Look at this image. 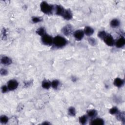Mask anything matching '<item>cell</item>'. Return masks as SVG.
<instances>
[{
  "label": "cell",
  "instance_id": "cell-32",
  "mask_svg": "<svg viewBox=\"0 0 125 125\" xmlns=\"http://www.w3.org/2000/svg\"><path fill=\"white\" fill-rule=\"evenodd\" d=\"M43 124H44H44H46V125L47 124V125H48V124H49V123H48V122H45V123H43Z\"/></svg>",
  "mask_w": 125,
  "mask_h": 125
},
{
  "label": "cell",
  "instance_id": "cell-17",
  "mask_svg": "<svg viewBox=\"0 0 125 125\" xmlns=\"http://www.w3.org/2000/svg\"><path fill=\"white\" fill-rule=\"evenodd\" d=\"M42 86L44 88L48 90L51 86V82L45 79L42 82Z\"/></svg>",
  "mask_w": 125,
  "mask_h": 125
},
{
  "label": "cell",
  "instance_id": "cell-10",
  "mask_svg": "<svg viewBox=\"0 0 125 125\" xmlns=\"http://www.w3.org/2000/svg\"><path fill=\"white\" fill-rule=\"evenodd\" d=\"M115 46L117 48H121L123 47L125 45V39L123 36L121 37L115 43Z\"/></svg>",
  "mask_w": 125,
  "mask_h": 125
},
{
  "label": "cell",
  "instance_id": "cell-21",
  "mask_svg": "<svg viewBox=\"0 0 125 125\" xmlns=\"http://www.w3.org/2000/svg\"><path fill=\"white\" fill-rule=\"evenodd\" d=\"M36 33L38 34V35H40V36H44V35H45L46 34V30H45V29L44 28V27H40V28H39L37 30H36Z\"/></svg>",
  "mask_w": 125,
  "mask_h": 125
},
{
  "label": "cell",
  "instance_id": "cell-9",
  "mask_svg": "<svg viewBox=\"0 0 125 125\" xmlns=\"http://www.w3.org/2000/svg\"><path fill=\"white\" fill-rule=\"evenodd\" d=\"M55 14L58 16H62L64 12H65V9L62 6L60 5H56L55 7Z\"/></svg>",
  "mask_w": 125,
  "mask_h": 125
},
{
  "label": "cell",
  "instance_id": "cell-23",
  "mask_svg": "<svg viewBox=\"0 0 125 125\" xmlns=\"http://www.w3.org/2000/svg\"><path fill=\"white\" fill-rule=\"evenodd\" d=\"M0 121L3 124H6L8 121V118L6 115H2L0 117Z\"/></svg>",
  "mask_w": 125,
  "mask_h": 125
},
{
  "label": "cell",
  "instance_id": "cell-16",
  "mask_svg": "<svg viewBox=\"0 0 125 125\" xmlns=\"http://www.w3.org/2000/svg\"><path fill=\"white\" fill-rule=\"evenodd\" d=\"M110 25L112 28H116L120 26V22L118 19H114L111 22Z\"/></svg>",
  "mask_w": 125,
  "mask_h": 125
},
{
  "label": "cell",
  "instance_id": "cell-4",
  "mask_svg": "<svg viewBox=\"0 0 125 125\" xmlns=\"http://www.w3.org/2000/svg\"><path fill=\"white\" fill-rule=\"evenodd\" d=\"M106 45L110 46H112L115 45V41L111 34H107L103 40Z\"/></svg>",
  "mask_w": 125,
  "mask_h": 125
},
{
  "label": "cell",
  "instance_id": "cell-12",
  "mask_svg": "<svg viewBox=\"0 0 125 125\" xmlns=\"http://www.w3.org/2000/svg\"><path fill=\"white\" fill-rule=\"evenodd\" d=\"M84 32V33L86 36H90L92 35L93 34L94 30L92 27L87 26L85 27Z\"/></svg>",
  "mask_w": 125,
  "mask_h": 125
},
{
  "label": "cell",
  "instance_id": "cell-11",
  "mask_svg": "<svg viewBox=\"0 0 125 125\" xmlns=\"http://www.w3.org/2000/svg\"><path fill=\"white\" fill-rule=\"evenodd\" d=\"M1 62L3 65L8 66L12 64V61L10 58L7 56H3L1 58Z\"/></svg>",
  "mask_w": 125,
  "mask_h": 125
},
{
  "label": "cell",
  "instance_id": "cell-28",
  "mask_svg": "<svg viewBox=\"0 0 125 125\" xmlns=\"http://www.w3.org/2000/svg\"><path fill=\"white\" fill-rule=\"evenodd\" d=\"M0 73H1V75L5 76V75H7L8 74V71L6 69L2 68L1 69V71H0Z\"/></svg>",
  "mask_w": 125,
  "mask_h": 125
},
{
  "label": "cell",
  "instance_id": "cell-20",
  "mask_svg": "<svg viewBox=\"0 0 125 125\" xmlns=\"http://www.w3.org/2000/svg\"><path fill=\"white\" fill-rule=\"evenodd\" d=\"M60 85V82L57 80H54L51 83V86L55 90H57Z\"/></svg>",
  "mask_w": 125,
  "mask_h": 125
},
{
  "label": "cell",
  "instance_id": "cell-13",
  "mask_svg": "<svg viewBox=\"0 0 125 125\" xmlns=\"http://www.w3.org/2000/svg\"><path fill=\"white\" fill-rule=\"evenodd\" d=\"M113 84L115 86H116L117 87H121L123 86L124 84V80L120 78H116L115 79Z\"/></svg>",
  "mask_w": 125,
  "mask_h": 125
},
{
  "label": "cell",
  "instance_id": "cell-27",
  "mask_svg": "<svg viewBox=\"0 0 125 125\" xmlns=\"http://www.w3.org/2000/svg\"><path fill=\"white\" fill-rule=\"evenodd\" d=\"M32 21L34 23H37L42 21V19L40 18L37 17H33L32 19Z\"/></svg>",
  "mask_w": 125,
  "mask_h": 125
},
{
  "label": "cell",
  "instance_id": "cell-1",
  "mask_svg": "<svg viewBox=\"0 0 125 125\" xmlns=\"http://www.w3.org/2000/svg\"><path fill=\"white\" fill-rule=\"evenodd\" d=\"M67 43V41L66 38L59 35L56 36L55 38H53V44H54L55 46L58 48L63 47L66 46Z\"/></svg>",
  "mask_w": 125,
  "mask_h": 125
},
{
  "label": "cell",
  "instance_id": "cell-7",
  "mask_svg": "<svg viewBox=\"0 0 125 125\" xmlns=\"http://www.w3.org/2000/svg\"><path fill=\"white\" fill-rule=\"evenodd\" d=\"M84 32L83 30L79 29L76 30L73 33V36L77 41H81L84 37Z\"/></svg>",
  "mask_w": 125,
  "mask_h": 125
},
{
  "label": "cell",
  "instance_id": "cell-3",
  "mask_svg": "<svg viewBox=\"0 0 125 125\" xmlns=\"http://www.w3.org/2000/svg\"><path fill=\"white\" fill-rule=\"evenodd\" d=\"M42 42L45 45L51 46L53 44V38L49 35L46 34L42 37Z\"/></svg>",
  "mask_w": 125,
  "mask_h": 125
},
{
  "label": "cell",
  "instance_id": "cell-25",
  "mask_svg": "<svg viewBox=\"0 0 125 125\" xmlns=\"http://www.w3.org/2000/svg\"><path fill=\"white\" fill-rule=\"evenodd\" d=\"M119 110H118V109L117 108H116V107H113V108H112V109H111L110 110V113L112 114V115H114V114H116L118 113L119 112Z\"/></svg>",
  "mask_w": 125,
  "mask_h": 125
},
{
  "label": "cell",
  "instance_id": "cell-8",
  "mask_svg": "<svg viewBox=\"0 0 125 125\" xmlns=\"http://www.w3.org/2000/svg\"><path fill=\"white\" fill-rule=\"evenodd\" d=\"M62 17L64 18V19H65L66 20H70L71 19H72L73 17V14L72 13V12L69 9H65V12H64Z\"/></svg>",
  "mask_w": 125,
  "mask_h": 125
},
{
  "label": "cell",
  "instance_id": "cell-18",
  "mask_svg": "<svg viewBox=\"0 0 125 125\" xmlns=\"http://www.w3.org/2000/svg\"><path fill=\"white\" fill-rule=\"evenodd\" d=\"M87 116L91 118H94L97 114V112L95 110H89L87 112Z\"/></svg>",
  "mask_w": 125,
  "mask_h": 125
},
{
  "label": "cell",
  "instance_id": "cell-5",
  "mask_svg": "<svg viewBox=\"0 0 125 125\" xmlns=\"http://www.w3.org/2000/svg\"><path fill=\"white\" fill-rule=\"evenodd\" d=\"M62 32L66 36H69L73 31V27L70 25H67L62 28Z\"/></svg>",
  "mask_w": 125,
  "mask_h": 125
},
{
  "label": "cell",
  "instance_id": "cell-26",
  "mask_svg": "<svg viewBox=\"0 0 125 125\" xmlns=\"http://www.w3.org/2000/svg\"><path fill=\"white\" fill-rule=\"evenodd\" d=\"M88 43H90V44L92 46H95L96 45V44H97L96 40L94 38H88Z\"/></svg>",
  "mask_w": 125,
  "mask_h": 125
},
{
  "label": "cell",
  "instance_id": "cell-14",
  "mask_svg": "<svg viewBox=\"0 0 125 125\" xmlns=\"http://www.w3.org/2000/svg\"><path fill=\"white\" fill-rule=\"evenodd\" d=\"M105 122L103 119L101 118H96L91 121L90 123L91 125H103Z\"/></svg>",
  "mask_w": 125,
  "mask_h": 125
},
{
  "label": "cell",
  "instance_id": "cell-2",
  "mask_svg": "<svg viewBox=\"0 0 125 125\" xmlns=\"http://www.w3.org/2000/svg\"><path fill=\"white\" fill-rule=\"evenodd\" d=\"M41 11L45 14L47 15L52 14L55 7L52 5H49L46 2H42L40 5Z\"/></svg>",
  "mask_w": 125,
  "mask_h": 125
},
{
  "label": "cell",
  "instance_id": "cell-22",
  "mask_svg": "<svg viewBox=\"0 0 125 125\" xmlns=\"http://www.w3.org/2000/svg\"><path fill=\"white\" fill-rule=\"evenodd\" d=\"M68 113L71 116H72V117L75 116L76 115L75 109L74 108V107L72 106L70 107V108L68 109Z\"/></svg>",
  "mask_w": 125,
  "mask_h": 125
},
{
  "label": "cell",
  "instance_id": "cell-19",
  "mask_svg": "<svg viewBox=\"0 0 125 125\" xmlns=\"http://www.w3.org/2000/svg\"><path fill=\"white\" fill-rule=\"evenodd\" d=\"M79 121L81 125H85L86 124L87 121V115H84L79 117Z\"/></svg>",
  "mask_w": 125,
  "mask_h": 125
},
{
  "label": "cell",
  "instance_id": "cell-29",
  "mask_svg": "<svg viewBox=\"0 0 125 125\" xmlns=\"http://www.w3.org/2000/svg\"><path fill=\"white\" fill-rule=\"evenodd\" d=\"M1 90H2V92L3 93H6V92H7V91L9 90L7 86H5V85L3 86H2V88H1Z\"/></svg>",
  "mask_w": 125,
  "mask_h": 125
},
{
  "label": "cell",
  "instance_id": "cell-15",
  "mask_svg": "<svg viewBox=\"0 0 125 125\" xmlns=\"http://www.w3.org/2000/svg\"><path fill=\"white\" fill-rule=\"evenodd\" d=\"M116 118H117L118 120H119V121H120L123 122V123L124 124L125 121V112H119L117 114H116Z\"/></svg>",
  "mask_w": 125,
  "mask_h": 125
},
{
  "label": "cell",
  "instance_id": "cell-6",
  "mask_svg": "<svg viewBox=\"0 0 125 125\" xmlns=\"http://www.w3.org/2000/svg\"><path fill=\"white\" fill-rule=\"evenodd\" d=\"M18 82L15 80H11L7 83V87L9 91H14L18 86Z\"/></svg>",
  "mask_w": 125,
  "mask_h": 125
},
{
  "label": "cell",
  "instance_id": "cell-31",
  "mask_svg": "<svg viewBox=\"0 0 125 125\" xmlns=\"http://www.w3.org/2000/svg\"><path fill=\"white\" fill-rule=\"evenodd\" d=\"M72 79H73V82H76V80H77V79H76L75 77H73V78H72Z\"/></svg>",
  "mask_w": 125,
  "mask_h": 125
},
{
  "label": "cell",
  "instance_id": "cell-24",
  "mask_svg": "<svg viewBox=\"0 0 125 125\" xmlns=\"http://www.w3.org/2000/svg\"><path fill=\"white\" fill-rule=\"evenodd\" d=\"M107 35V33L105 32V31L103 30L100 31L98 34V36L102 40H104V39L105 37Z\"/></svg>",
  "mask_w": 125,
  "mask_h": 125
},
{
  "label": "cell",
  "instance_id": "cell-30",
  "mask_svg": "<svg viewBox=\"0 0 125 125\" xmlns=\"http://www.w3.org/2000/svg\"><path fill=\"white\" fill-rule=\"evenodd\" d=\"M25 86H30V84H31V83L30 82H25Z\"/></svg>",
  "mask_w": 125,
  "mask_h": 125
}]
</instances>
